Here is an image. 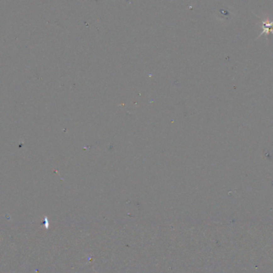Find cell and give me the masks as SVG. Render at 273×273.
<instances>
[{"instance_id": "cell-1", "label": "cell", "mask_w": 273, "mask_h": 273, "mask_svg": "<svg viewBox=\"0 0 273 273\" xmlns=\"http://www.w3.org/2000/svg\"><path fill=\"white\" fill-rule=\"evenodd\" d=\"M260 27L262 29V31L260 32L257 38H259L261 35H265V34L267 35H268L269 34L273 35V20L270 21L269 19H267L265 21L261 20Z\"/></svg>"}]
</instances>
